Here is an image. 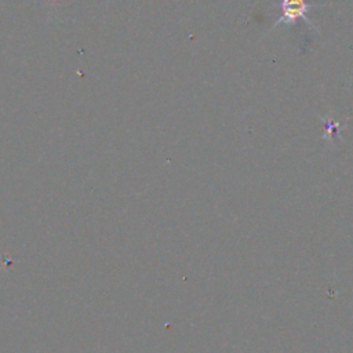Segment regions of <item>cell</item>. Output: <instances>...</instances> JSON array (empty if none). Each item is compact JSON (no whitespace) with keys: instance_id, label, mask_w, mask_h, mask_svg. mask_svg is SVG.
Masks as SVG:
<instances>
[{"instance_id":"cell-1","label":"cell","mask_w":353,"mask_h":353,"mask_svg":"<svg viewBox=\"0 0 353 353\" xmlns=\"http://www.w3.org/2000/svg\"><path fill=\"white\" fill-rule=\"evenodd\" d=\"M313 7L314 4H310L307 0H281V17L274 22L273 28L281 23L292 25L298 19H305L314 29V23L307 17L309 10Z\"/></svg>"}]
</instances>
